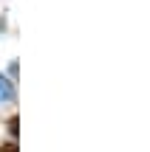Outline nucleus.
<instances>
[{"label":"nucleus","mask_w":150,"mask_h":152,"mask_svg":"<svg viewBox=\"0 0 150 152\" xmlns=\"http://www.w3.org/2000/svg\"><path fill=\"white\" fill-rule=\"evenodd\" d=\"M14 96V87H11V82L6 79V76H0V102H6V99Z\"/></svg>","instance_id":"nucleus-1"},{"label":"nucleus","mask_w":150,"mask_h":152,"mask_svg":"<svg viewBox=\"0 0 150 152\" xmlns=\"http://www.w3.org/2000/svg\"><path fill=\"white\" fill-rule=\"evenodd\" d=\"M0 152H20V149H17V144H3Z\"/></svg>","instance_id":"nucleus-2"}]
</instances>
